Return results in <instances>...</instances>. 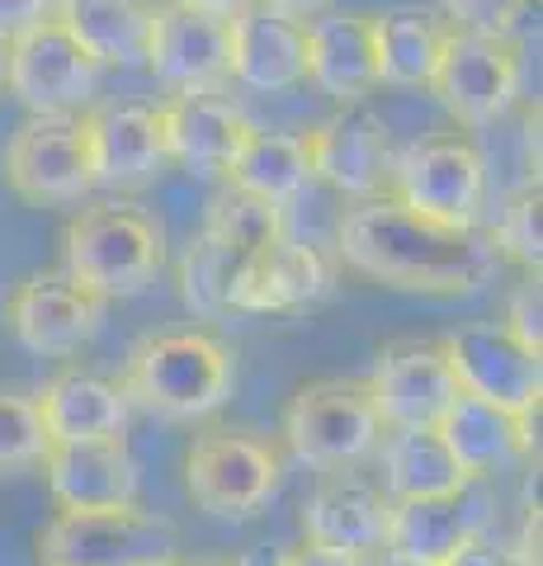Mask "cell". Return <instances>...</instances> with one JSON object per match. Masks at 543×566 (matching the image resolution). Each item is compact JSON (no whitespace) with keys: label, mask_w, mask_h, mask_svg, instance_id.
<instances>
[{"label":"cell","mask_w":543,"mask_h":566,"mask_svg":"<svg viewBox=\"0 0 543 566\" xmlns=\"http://www.w3.org/2000/svg\"><path fill=\"white\" fill-rule=\"evenodd\" d=\"M336 255L345 270L397 293L463 297L492 283L501 270L497 241L487 227H453L407 208L393 193L364 199L336 227Z\"/></svg>","instance_id":"6da1fadb"},{"label":"cell","mask_w":543,"mask_h":566,"mask_svg":"<svg viewBox=\"0 0 543 566\" xmlns=\"http://www.w3.org/2000/svg\"><path fill=\"white\" fill-rule=\"evenodd\" d=\"M118 387L147 416L203 420L232 397L237 349L213 331H156L128 349Z\"/></svg>","instance_id":"7a4b0ae2"},{"label":"cell","mask_w":543,"mask_h":566,"mask_svg":"<svg viewBox=\"0 0 543 566\" xmlns=\"http://www.w3.org/2000/svg\"><path fill=\"white\" fill-rule=\"evenodd\" d=\"M62 251H66V274L114 303V297H137L152 289V279L166 264V232L137 203L104 199L81 208L66 222Z\"/></svg>","instance_id":"3957f363"},{"label":"cell","mask_w":543,"mask_h":566,"mask_svg":"<svg viewBox=\"0 0 543 566\" xmlns=\"http://www.w3.org/2000/svg\"><path fill=\"white\" fill-rule=\"evenodd\" d=\"M185 553V528L143 505L58 510L39 534V566H161Z\"/></svg>","instance_id":"277c9868"},{"label":"cell","mask_w":543,"mask_h":566,"mask_svg":"<svg viewBox=\"0 0 543 566\" xmlns=\"http://www.w3.org/2000/svg\"><path fill=\"white\" fill-rule=\"evenodd\" d=\"M383 439L378 406L364 378L303 382L284 406V444L312 472H341L364 463Z\"/></svg>","instance_id":"5b68a950"},{"label":"cell","mask_w":543,"mask_h":566,"mask_svg":"<svg viewBox=\"0 0 543 566\" xmlns=\"http://www.w3.org/2000/svg\"><path fill=\"white\" fill-rule=\"evenodd\" d=\"M284 486V453L247 430H203L185 449V491L213 520H255Z\"/></svg>","instance_id":"8992f818"},{"label":"cell","mask_w":543,"mask_h":566,"mask_svg":"<svg viewBox=\"0 0 543 566\" xmlns=\"http://www.w3.org/2000/svg\"><path fill=\"white\" fill-rule=\"evenodd\" d=\"M445 114L459 128H492L520 104L524 91V39L520 33L449 29L440 66L430 76Z\"/></svg>","instance_id":"52a82bcc"},{"label":"cell","mask_w":543,"mask_h":566,"mask_svg":"<svg viewBox=\"0 0 543 566\" xmlns=\"http://www.w3.org/2000/svg\"><path fill=\"white\" fill-rule=\"evenodd\" d=\"M0 180L33 208L81 203L91 189H100L85 114H29L6 142Z\"/></svg>","instance_id":"ba28073f"},{"label":"cell","mask_w":543,"mask_h":566,"mask_svg":"<svg viewBox=\"0 0 543 566\" xmlns=\"http://www.w3.org/2000/svg\"><path fill=\"white\" fill-rule=\"evenodd\" d=\"M388 193L407 208L426 212V218H440L453 227H482L487 156L468 133L420 137L411 147H397Z\"/></svg>","instance_id":"9c48e42d"},{"label":"cell","mask_w":543,"mask_h":566,"mask_svg":"<svg viewBox=\"0 0 543 566\" xmlns=\"http://www.w3.org/2000/svg\"><path fill=\"white\" fill-rule=\"evenodd\" d=\"M100 62L76 43L58 14L6 43V85L29 114H76L95 99Z\"/></svg>","instance_id":"30bf717a"},{"label":"cell","mask_w":543,"mask_h":566,"mask_svg":"<svg viewBox=\"0 0 543 566\" xmlns=\"http://www.w3.org/2000/svg\"><path fill=\"white\" fill-rule=\"evenodd\" d=\"M449 368L463 392L497 401L515 416H539L543 401V354L515 340L505 322H472L440 335Z\"/></svg>","instance_id":"8fae6325"},{"label":"cell","mask_w":543,"mask_h":566,"mask_svg":"<svg viewBox=\"0 0 543 566\" xmlns=\"http://www.w3.org/2000/svg\"><path fill=\"white\" fill-rule=\"evenodd\" d=\"M104 316H109V297L85 289L66 270H48L14 289L6 322L29 354H39V359H72L76 349H85L104 331Z\"/></svg>","instance_id":"7c38bea8"},{"label":"cell","mask_w":543,"mask_h":566,"mask_svg":"<svg viewBox=\"0 0 543 566\" xmlns=\"http://www.w3.org/2000/svg\"><path fill=\"white\" fill-rule=\"evenodd\" d=\"M143 66L170 95L189 91H222L232 81V39H227V14H208L180 0L152 6L147 52Z\"/></svg>","instance_id":"4fadbf2b"},{"label":"cell","mask_w":543,"mask_h":566,"mask_svg":"<svg viewBox=\"0 0 543 566\" xmlns=\"http://www.w3.org/2000/svg\"><path fill=\"white\" fill-rule=\"evenodd\" d=\"M497 520V486L492 476H472L459 491L445 495H416V501H393L388 515V553L440 566L459 547L487 538Z\"/></svg>","instance_id":"5bb4252c"},{"label":"cell","mask_w":543,"mask_h":566,"mask_svg":"<svg viewBox=\"0 0 543 566\" xmlns=\"http://www.w3.org/2000/svg\"><path fill=\"white\" fill-rule=\"evenodd\" d=\"M303 137H307L312 180H322L359 203L388 193L397 142H393V128L369 104H341V114H331L326 123H317V128Z\"/></svg>","instance_id":"9a60e30c"},{"label":"cell","mask_w":543,"mask_h":566,"mask_svg":"<svg viewBox=\"0 0 543 566\" xmlns=\"http://www.w3.org/2000/svg\"><path fill=\"white\" fill-rule=\"evenodd\" d=\"M364 382H369L383 430L440 424L449 401L463 392L440 340H388L374 354V368Z\"/></svg>","instance_id":"2e32d148"},{"label":"cell","mask_w":543,"mask_h":566,"mask_svg":"<svg viewBox=\"0 0 543 566\" xmlns=\"http://www.w3.org/2000/svg\"><path fill=\"white\" fill-rule=\"evenodd\" d=\"M336 289V270L312 241L274 237L270 245L241 255L232 289H227V307L232 312H307L331 297Z\"/></svg>","instance_id":"e0dca14e"},{"label":"cell","mask_w":543,"mask_h":566,"mask_svg":"<svg viewBox=\"0 0 543 566\" xmlns=\"http://www.w3.org/2000/svg\"><path fill=\"white\" fill-rule=\"evenodd\" d=\"M161 142H166V161L185 166L189 175L203 180H222L227 166L237 161L241 142L251 133V118L241 104H232L222 91H189L170 95L161 109Z\"/></svg>","instance_id":"ac0fdd59"},{"label":"cell","mask_w":543,"mask_h":566,"mask_svg":"<svg viewBox=\"0 0 543 566\" xmlns=\"http://www.w3.org/2000/svg\"><path fill=\"white\" fill-rule=\"evenodd\" d=\"M52 501L62 510H100V505H133L143 491V472L124 434L109 439H62L48 444L43 463Z\"/></svg>","instance_id":"d6986e66"},{"label":"cell","mask_w":543,"mask_h":566,"mask_svg":"<svg viewBox=\"0 0 543 566\" xmlns=\"http://www.w3.org/2000/svg\"><path fill=\"white\" fill-rule=\"evenodd\" d=\"M388 515L393 495L364 482L355 472H322V482L312 486L303 501V538L336 547V553L374 557L388 547Z\"/></svg>","instance_id":"ffe728a7"},{"label":"cell","mask_w":543,"mask_h":566,"mask_svg":"<svg viewBox=\"0 0 543 566\" xmlns=\"http://www.w3.org/2000/svg\"><path fill=\"white\" fill-rule=\"evenodd\" d=\"M227 39H232V81L255 95H279L307 81V39L303 20L279 14L270 6H241L227 14Z\"/></svg>","instance_id":"44dd1931"},{"label":"cell","mask_w":543,"mask_h":566,"mask_svg":"<svg viewBox=\"0 0 543 566\" xmlns=\"http://www.w3.org/2000/svg\"><path fill=\"white\" fill-rule=\"evenodd\" d=\"M307 81L336 104H364L378 91L374 66V14L369 10H322L303 20Z\"/></svg>","instance_id":"7402d4cb"},{"label":"cell","mask_w":543,"mask_h":566,"mask_svg":"<svg viewBox=\"0 0 543 566\" xmlns=\"http://www.w3.org/2000/svg\"><path fill=\"white\" fill-rule=\"evenodd\" d=\"M85 128L95 151V185L104 189H147L170 166L161 118L152 104H100V109H85Z\"/></svg>","instance_id":"603a6c76"},{"label":"cell","mask_w":543,"mask_h":566,"mask_svg":"<svg viewBox=\"0 0 543 566\" xmlns=\"http://www.w3.org/2000/svg\"><path fill=\"white\" fill-rule=\"evenodd\" d=\"M435 430H440V439L449 444V453L459 458V468L468 476H497L534 453V420L530 416H515V411H505V406L482 401L472 392L453 397Z\"/></svg>","instance_id":"cb8c5ba5"},{"label":"cell","mask_w":543,"mask_h":566,"mask_svg":"<svg viewBox=\"0 0 543 566\" xmlns=\"http://www.w3.org/2000/svg\"><path fill=\"white\" fill-rule=\"evenodd\" d=\"M449 20L426 6H393L374 14V66L378 85L397 91H430V76L440 66V52L449 43Z\"/></svg>","instance_id":"d4e9b609"},{"label":"cell","mask_w":543,"mask_h":566,"mask_svg":"<svg viewBox=\"0 0 543 566\" xmlns=\"http://www.w3.org/2000/svg\"><path fill=\"white\" fill-rule=\"evenodd\" d=\"M39 411L48 424V439H109L128 430L133 406L124 397L118 378H100V374H58L43 392H39Z\"/></svg>","instance_id":"484cf974"},{"label":"cell","mask_w":543,"mask_h":566,"mask_svg":"<svg viewBox=\"0 0 543 566\" xmlns=\"http://www.w3.org/2000/svg\"><path fill=\"white\" fill-rule=\"evenodd\" d=\"M383 453V491L393 501H416V495H445L459 491L472 476L459 468L435 424H411V430H383L378 449Z\"/></svg>","instance_id":"4316f807"},{"label":"cell","mask_w":543,"mask_h":566,"mask_svg":"<svg viewBox=\"0 0 543 566\" xmlns=\"http://www.w3.org/2000/svg\"><path fill=\"white\" fill-rule=\"evenodd\" d=\"M52 14L100 66H143L152 0H58Z\"/></svg>","instance_id":"83f0119b"},{"label":"cell","mask_w":543,"mask_h":566,"mask_svg":"<svg viewBox=\"0 0 543 566\" xmlns=\"http://www.w3.org/2000/svg\"><path fill=\"white\" fill-rule=\"evenodd\" d=\"M227 185L251 189L260 199H270L279 208H289L297 193L312 185V161H307V137L303 133H274L251 123L247 142H241L237 161L222 175Z\"/></svg>","instance_id":"f1b7e54d"},{"label":"cell","mask_w":543,"mask_h":566,"mask_svg":"<svg viewBox=\"0 0 543 566\" xmlns=\"http://www.w3.org/2000/svg\"><path fill=\"white\" fill-rule=\"evenodd\" d=\"M284 232H289L284 208L260 199L251 189H237V185H222L213 193V203H208V218H203V237H213L232 255H251Z\"/></svg>","instance_id":"f546056e"},{"label":"cell","mask_w":543,"mask_h":566,"mask_svg":"<svg viewBox=\"0 0 543 566\" xmlns=\"http://www.w3.org/2000/svg\"><path fill=\"white\" fill-rule=\"evenodd\" d=\"M241 255H232L227 245H218L213 237H189L185 255H180V293H185V307L203 316V322H218L232 307H227V289H232V274H237Z\"/></svg>","instance_id":"4dcf8cb0"},{"label":"cell","mask_w":543,"mask_h":566,"mask_svg":"<svg viewBox=\"0 0 543 566\" xmlns=\"http://www.w3.org/2000/svg\"><path fill=\"white\" fill-rule=\"evenodd\" d=\"M487 232H492L501 260H515L524 274H539V260H543V189H539V180L520 185Z\"/></svg>","instance_id":"1f68e13d"},{"label":"cell","mask_w":543,"mask_h":566,"mask_svg":"<svg viewBox=\"0 0 543 566\" xmlns=\"http://www.w3.org/2000/svg\"><path fill=\"white\" fill-rule=\"evenodd\" d=\"M48 444L52 439H48V424H43V411H39V397L0 387V476L39 468Z\"/></svg>","instance_id":"d6a6232c"},{"label":"cell","mask_w":543,"mask_h":566,"mask_svg":"<svg viewBox=\"0 0 543 566\" xmlns=\"http://www.w3.org/2000/svg\"><path fill=\"white\" fill-rule=\"evenodd\" d=\"M539 0H440V14L453 29L472 33H515Z\"/></svg>","instance_id":"836d02e7"},{"label":"cell","mask_w":543,"mask_h":566,"mask_svg":"<svg viewBox=\"0 0 543 566\" xmlns=\"http://www.w3.org/2000/svg\"><path fill=\"white\" fill-rule=\"evenodd\" d=\"M505 326H511L515 340H524L530 349L543 354V289H539V274H524V283L511 293V307H505Z\"/></svg>","instance_id":"e575fe53"},{"label":"cell","mask_w":543,"mask_h":566,"mask_svg":"<svg viewBox=\"0 0 543 566\" xmlns=\"http://www.w3.org/2000/svg\"><path fill=\"white\" fill-rule=\"evenodd\" d=\"M52 10H58V0H0V48L29 33L39 20H48Z\"/></svg>","instance_id":"d590c367"},{"label":"cell","mask_w":543,"mask_h":566,"mask_svg":"<svg viewBox=\"0 0 543 566\" xmlns=\"http://www.w3.org/2000/svg\"><path fill=\"white\" fill-rule=\"evenodd\" d=\"M369 557H355V553H336V547H322V543H297L284 553V566H364Z\"/></svg>","instance_id":"8d00e7d4"},{"label":"cell","mask_w":543,"mask_h":566,"mask_svg":"<svg viewBox=\"0 0 543 566\" xmlns=\"http://www.w3.org/2000/svg\"><path fill=\"white\" fill-rule=\"evenodd\" d=\"M440 566H511V557L505 553H497L487 538H478V543H468V547H459L449 562H440Z\"/></svg>","instance_id":"74e56055"},{"label":"cell","mask_w":543,"mask_h":566,"mask_svg":"<svg viewBox=\"0 0 543 566\" xmlns=\"http://www.w3.org/2000/svg\"><path fill=\"white\" fill-rule=\"evenodd\" d=\"M260 6H270L279 14H293V20H312V14H322L331 0H260Z\"/></svg>","instance_id":"f35d334b"},{"label":"cell","mask_w":543,"mask_h":566,"mask_svg":"<svg viewBox=\"0 0 543 566\" xmlns=\"http://www.w3.org/2000/svg\"><path fill=\"white\" fill-rule=\"evenodd\" d=\"M227 566H284V553H270V547H255V553H241Z\"/></svg>","instance_id":"ab89813d"},{"label":"cell","mask_w":543,"mask_h":566,"mask_svg":"<svg viewBox=\"0 0 543 566\" xmlns=\"http://www.w3.org/2000/svg\"><path fill=\"white\" fill-rule=\"evenodd\" d=\"M180 6H195V10H208V14H237L241 6H251V0H180Z\"/></svg>","instance_id":"60d3db41"},{"label":"cell","mask_w":543,"mask_h":566,"mask_svg":"<svg viewBox=\"0 0 543 566\" xmlns=\"http://www.w3.org/2000/svg\"><path fill=\"white\" fill-rule=\"evenodd\" d=\"M364 566H420V562H407V557H397V553H388V547H383V553H374Z\"/></svg>","instance_id":"b9f144b4"},{"label":"cell","mask_w":543,"mask_h":566,"mask_svg":"<svg viewBox=\"0 0 543 566\" xmlns=\"http://www.w3.org/2000/svg\"><path fill=\"white\" fill-rule=\"evenodd\" d=\"M161 566H222V562H185V553H180V557H170V562H161Z\"/></svg>","instance_id":"7bdbcfd3"},{"label":"cell","mask_w":543,"mask_h":566,"mask_svg":"<svg viewBox=\"0 0 543 566\" xmlns=\"http://www.w3.org/2000/svg\"><path fill=\"white\" fill-rule=\"evenodd\" d=\"M0 85H6V48H0Z\"/></svg>","instance_id":"ee69618b"}]
</instances>
